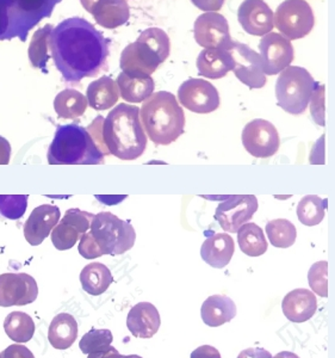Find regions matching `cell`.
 Masks as SVG:
<instances>
[{
	"label": "cell",
	"instance_id": "45",
	"mask_svg": "<svg viewBox=\"0 0 335 358\" xmlns=\"http://www.w3.org/2000/svg\"><path fill=\"white\" fill-rule=\"evenodd\" d=\"M18 5L24 11H36L45 4V0H17Z\"/></svg>",
	"mask_w": 335,
	"mask_h": 358
},
{
	"label": "cell",
	"instance_id": "20",
	"mask_svg": "<svg viewBox=\"0 0 335 358\" xmlns=\"http://www.w3.org/2000/svg\"><path fill=\"white\" fill-rule=\"evenodd\" d=\"M283 313L290 322L301 324L314 317L318 300L311 290L295 289L286 294L282 302Z\"/></svg>",
	"mask_w": 335,
	"mask_h": 358
},
{
	"label": "cell",
	"instance_id": "5",
	"mask_svg": "<svg viewBox=\"0 0 335 358\" xmlns=\"http://www.w3.org/2000/svg\"><path fill=\"white\" fill-rule=\"evenodd\" d=\"M171 50V42L163 29L144 30L134 43L123 49L119 66L124 74L133 78L151 77Z\"/></svg>",
	"mask_w": 335,
	"mask_h": 358
},
{
	"label": "cell",
	"instance_id": "36",
	"mask_svg": "<svg viewBox=\"0 0 335 358\" xmlns=\"http://www.w3.org/2000/svg\"><path fill=\"white\" fill-rule=\"evenodd\" d=\"M28 207V195H0V215L8 220H18Z\"/></svg>",
	"mask_w": 335,
	"mask_h": 358
},
{
	"label": "cell",
	"instance_id": "8",
	"mask_svg": "<svg viewBox=\"0 0 335 358\" xmlns=\"http://www.w3.org/2000/svg\"><path fill=\"white\" fill-rule=\"evenodd\" d=\"M274 25L286 40H299L313 30L315 17L306 0H285L274 15Z\"/></svg>",
	"mask_w": 335,
	"mask_h": 358
},
{
	"label": "cell",
	"instance_id": "16",
	"mask_svg": "<svg viewBox=\"0 0 335 358\" xmlns=\"http://www.w3.org/2000/svg\"><path fill=\"white\" fill-rule=\"evenodd\" d=\"M259 49L265 76L281 73L294 60V47L281 34L269 33L264 35Z\"/></svg>",
	"mask_w": 335,
	"mask_h": 358
},
{
	"label": "cell",
	"instance_id": "24",
	"mask_svg": "<svg viewBox=\"0 0 335 358\" xmlns=\"http://www.w3.org/2000/svg\"><path fill=\"white\" fill-rule=\"evenodd\" d=\"M86 98L89 106L94 110H107L119 102L117 83L107 76H103L96 82L91 83L86 91Z\"/></svg>",
	"mask_w": 335,
	"mask_h": 358
},
{
	"label": "cell",
	"instance_id": "49",
	"mask_svg": "<svg viewBox=\"0 0 335 358\" xmlns=\"http://www.w3.org/2000/svg\"><path fill=\"white\" fill-rule=\"evenodd\" d=\"M121 358H142L141 356H137V355H129V356H121Z\"/></svg>",
	"mask_w": 335,
	"mask_h": 358
},
{
	"label": "cell",
	"instance_id": "14",
	"mask_svg": "<svg viewBox=\"0 0 335 358\" xmlns=\"http://www.w3.org/2000/svg\"><path fill=\"white\" fill-rule=\"evenodd\" d=\"M94 214L72 208L66 212L52 231V243L57 250L66 251L75 246L84 233L89 232Z\"/></svg>",
	"mask_w": 335,
	"mask_h": 358
},
{
	"label": "cell",
	"instance_id": "40",
	"mask_svg": "<svg viewBox=\"0 0 335 358\" xmlns=\"http://www.w3.org/2000/svg\"><path fill=\"white\" fill-rule=\"evenodd\" d=\"M196 8L205 13H215L223 6L225 0H191Z\"/></svg>",
	"mask_w": 335,
	"mask_h": 358
},
{
	"label": "cell",
	"instance_id": "6",
	"mask_svg": "<svg viewBox=\"0 0 335 358\" xmlns=\"http://www.w3.org/2000/svg\"><path fill=\"white\" fill-rule=\"evenodd\" d=\"M316 83L307 69L299 66H288L279 73L276 83L277 104L291 115H301L306 111Z\"/></svg>",
	"mask_w": 335,
	"mask_h": 358
},
{
	"label": "cell",
	"instance_id": "38",
	"mask_svg": "<svg viewBox=\"0 0 335 358\" xmlns=\"http://www.w3.org/2000/svg\"><path fill=\"white\" fill-rule=\"evenodd\" d=\"M79 253L82 255V258L85 259H96L98 257L104 256L98 245L94 239V236L89 232L84 233L80 236L78 246Z\"/></svg>",
	"mask_w": 335,
	"mask_h": 358
},
{
	"label": "cell",
	"instance_id": "37",
	"mask_svg": "<svg viewBox=\"0 0 335 358\" xmlns=\"http://www.w3.org/2000/svg\"><path fill=\"white\" fill-rule=\"evenodd\" d=\"M308 281L313 293L319 296H328V263L321 261L315 263L308 273Z\"/></svg>",
	"mask_w": 335,
	"mask_h": 358
},
{
	"label": "cell",
	"instance_id": "34",
	"mask_svg": "<svg viewBox=\"0 0 335 358\" xmlns=\"http://www.w3.org/2000/svg\"><path fill=\"white\" fill-rule=\"evenodd\" d=\"M327 201H323L319 196H304L297 206V216L301 224L313 227L321 224L325 217Z\"/></svg>",
	"mask_w": 335,
	"mask_h": 358
},
{
	"label": "cell",
	"instance_id": "25",
	"mask_svg": "<svg viewBox=\"0 0 335 358\" xmlns=\"http://www.w3.org/2000/svg\"><path fill=\"white\" fill-rule=\"evenodd\" d=\"M91 15L99 25L114 29L127 23L131 10L127 0H99Z\"/></svg>",
	"mask_w": 335,
	"mask_h": 358
},
{
	"label": "cell",
	"instance_id": "39",
	"mask_svg": "<svg viewBox=\"0 0 335 358\" xmlns=\"http://www.w3.org/2000/svg\"><path fill=\"white\" fill-rule=\"evenodd\" d=\"M0 358H35L28 348L21 344H13L0 352Z\"/></svg>",
	"mask_w": 335,
	"mask_h": 358
},
{
	"label": "cell",
	"instance_id": "27",
	"mask_svg": "<svg viewBox=\"0 0 335 358\" xmlns=\"http://www.w3.org/2000/svg\"><path fill=\"white\" fill-rule=\"evenodd\" d=\"M121 97L128 103H142L154 94L156 84L151 77L133 78L121 73L117 77Z\"/></svg>",
	"mask_w": 335,
	"mask_h": 358
},
{
	"label": "cell",
	"instance_id": "4",
	"mask_svg": "<svg viewBox=\"0 0 335 358\" xmlns=\"http://www.w3.org/2000/svg\"><path fill=\"white\" fill-rule=\"evenodd\" d=\"M140 120L144 133L156 145L168 146L184 133V110L176 96L168 91L156 92L143 102Z\"/></svg>",
	"mask_w": 335,
	"mask_h": 358
},
{
	"label": "cell",
	"instance_id": "12",
	"mask_svg": "<svg viewBox=\"0 0 335 358\" xmlns=\"http://www.w3.org/2000/svg\"><path fill=\"white\" fill-rule=\"evenodd\" d=\"M195 40L207 49L230 50L233 40L230 37L228 22L217 13H205L195 22Z\"/></svg>",
	"mask_w": 335,
	"mask_h": 358
},
{
	"label": "cell",
	"instance_id": "17",
	"mask_svg": "<svg viewBox=\"0 0 335 358\" xmlns=\"http://www.w3.org/2000/svg\"><path fill=\"white\" fill-rule=\"evenodd\" d=\"M237 20L246 33L264 36L274 28V13L264 0H245L237 11Z\"/></svg>",
	"mask_w": 335,
	"mask_h": 358
},
{
	"label": "cell",
	"instance_id": "41",
	"mask_svg": "<svg viewBox=\"0 0 335 358\" xmlns=\"http://www.w3.org/2000/svg\"><path fill=\"white\" fill-rule=\"evenodd\" d=\"M191 358H221L220 351L215 349L214 346L202 345L193 351Z\"/></svg>",
	"mask_w": 335,
	"mask_h": 358
},
{
	"label": "cell",
	"instance_id": "26",
	"mask_svg": "<svg viewBox=\"0 0 335 358\" xmlns=\"http://www.w3.org/2000/svg\"><path fill=\"white\" fill-rule=\"evenodd\" d=\"M78 337V322L68 313L57 314L50 322L48 339L57 350H66L73 345Z\"/></svg>",
	"mask_w": 335,
	"mask_h": 358
},
{
	"label": "cell",
	"instance_id": "30",
	"mask_svg": "<svg viewBox=\"0 0 335 358\" xmlns=\"http://www.w3.org/2000/svg\"><path fill=\"white\" fill-rule=\"evenodd\" d=\"M237 243L248 257L262 256L267 251V241L262 228L253 222H246L237 231Z\"/></svg>",
	"mask_w": 335,
	"mask_h": 358
},
{
	"label": "cell",
	"instance_id": "33",
	"mask_svg": "<svg viewBox=\"0 0 335 358\" xmlns=\"http://www.w3.org/2000/svg\"><path fill=\"white\" fill-rule=\"evenodd\" d=\"M266 234L274 248H288L295 244L297 229L286 219H276L266 224Z\"/></svg>",
	"mask_w": 335,
	"mask_h": 358
},
{
	"label": "cell",
	"instance_id": "46",
	"mask_svg": "<svg viewBox=\"0 0 335 358\" xmlns=\"http://www.w3.org/2000/svg\"><path fill=\"white\" fill-rule=\"evenodd\" d=\"M8 25V11L6 8L0 5V36L6 31Z\"/></svg>",
	"mask_w": 335,
	"mask_h": 358
},
{
	"label": "cell",
	"instance_id": "44",
	"mask_svg": "<svg viewBox=\"0 0 335 358\" xmlns=\"http://www.w3.org/2000/svg\"><path fill=\"white\" fill-rule=\"evenodd\" d=\"M121 356L122 355L119 354V350L110 345L105 348L104 350L89 354V357L87 358H121Z\"/></svg>",
	"mask_w": 335,
	"mask_h": 358
},
{
	"label": "cell",
	"instance_id": "29",
	"mask_svg": "<svg viewBox=\"0 0 335 358\" xmlns=\"http://www.w3.org/2000/svg\"><path fill=\"white\" fill-rule=\"evenodd\" d=\"M89 106L86 96L77 90L66 89L57 94L54 109L57 116L65 120H75L85 114Z\"/></svg>",
	"mask_w": 335,
	"mask_h": 358
},
{
	"label": "cell",
	"instance_id": "10",
	"mask_svg": "<svg viewBox=\"0 0 335 358\" xmlns=\"http://www.w3.org/2000/svg\"><path fill=\"white\" fill-rule=\"evenodd\" d=\"M258 208V199L254 195L229 196L216 208L215 220L225 232L237 233L242 224L253 217Z\"/></svg>",
	"mask_w": 335,
	"mask_h": 358
},
{
	"label": "cell",
	"instance_id": "42",
	"mask_svg": "<svg viewBox=\"0 0 335 358\" xmlns=\"http://www.w3.org/2000/svg\"><path fill=\"white\" fill-rule=\"evenodd\" d=\"M237 358H272V355L262 348H250L241 351Z\"/></svg>",
	"mask_w": 335,
	"mask_h": 358
},
{
	"label": "cell",
	"instance_id": "2",
	"mask_svg": "<svg viewBox=\"0 0 335 358\" xmlns=\"http://www.w3.org/2000/svg\"><path fill=\"white\" fill-rule=\"evenodd\" d=\"M102 140L109 155L121 160L139 159L147 147L140 108L122 103L112 109L103 121Z\"/></svg>",
	"mask_w": 335,
	"mask_h": 358
},
{
	"label": "cell",
	"instance_id": "32",
	"mask_svg": "<svg viewBox=\"0 0 335 358\" xmlns=\"http://www.w3.org/2000/svg\"><path fill=\"white\" fill-rule=\"evenodd\" d=\"M52 31H53V27L45 25L34 34L33 38L30 41L28 49L29 60L35 69H45L47 62L50 60L48 45H50Z\"/></svg>",
	"mask_w": 335,
	"mask_h": 358
},
{
	"label": "cell",
	"instance_id": "19",
	"mask_svg": "<svg viewBox=\"0 0 335 358\" xmlns=\"http://www.w3.org/2000/svg\"><path fill=\"white\" fill-rule=\"evenodd\" d=\"M161 317L156 306L141 302L134 306L128 314L127 327L136 338H151L159 331Z\"/></svg>",
	"mask_w": 335,
	"mask_h": 358
},
{
	"label": "cell",
	"instance_id": "11",
	"mask_svg": "<svg viewBox=\"0 0 335 358\" xmlns=\"http://www.w3.org/2000/svg\"><path fill=\"white\" fill-rule=\"evenodd\" d=\"M181 106L196 114H210L220 106V94L216 87L203 79H188L178 90Z\"/></svg>",
	"mask_w": 335,
	"mask_h": 358
},
{
	"label": "cell",
	"instance_id": "35",
	"mask_svg": "<svg viewBox=\"0 0 335 358\" xmlns=\"http://www.w3.org/2000/svg\"><path fill=\"white\" fill-rule=\"evenodd\" d=\"M114 341V336L110 330H91L84 334L82 341L79 342V348L82 354H92L98 352L111 345Z\"/></svg>",
	"mask_w": 335,
	"mask_h": 358
},
{
	"label": "cell",
	"instance_id": "18",
	"mask_svg": "<svg viewBox=\"0 0 335 358\" xmlns=\"http://www.w3.org/2000/svg\"><path fill=\"white\" fill-rule=\"evenodd\" d=\"M61 219L59 208L50 204H42L35 208L24 224L25 241L31 246H38L50 236L53 228Z\"/></svg>",
	"mask_w": 335,
	"mask_h": 358
},
{
	"label": "cell",
	"instance_id": "21",
	"mask_svg": "<svg viewBox=\"0 0 335 358\" xmlns=\"http://www.w3.org/2000/svg\"><path fill=\"white\" fill-rule=\"evenodd\" d=\"M235 62L230 50L207 49L197 57V69L200 76L209 79H220L233 71Z\"/></svg>",
	"mask_w": 335,
	"mask_h": 358
},
{
	"label": "cell",
	"instance_id": "7",
	"mask_svg": "<svg viewBox=\"0 0 335 358\" xmlns=\"http://www.w3.org/2000/svg\"><path fill=\"white\" fill-rule=\"evenodd\" d=\"M90 232L103 255L119 256L135 245L134 227L110 212L98 213L94 215Z\"/></svg>",
	"mask_w": 335,
	"mask_h": 358
},
{
	"label": "cell",
	"instance_id": "3",
	"mask_svg": "<svg viewBox=\"0 0 335 358\" xmlns=\"http://www.w3.org/2000/svg\"><path fill=\"white\" fill-rule=\"evenodd\" d=\"M102 133H90L87 128L70 123L57 127L48 148L50 165H99L109 155L103 148Z\"/></svg>",
	"mask_w": 335,
	"mask_h": 358
},
{
	"label": "cell",
	"instance_id": "15",
	"mask_svg": "<svg viewBox=\"0 0 335 358\" xmlns=\"http://www.w3.org/2000/svg\"><path fill=\"white\" fill-rule=\"evenodd\" d=\"M230 52L233 54V72L235 77L250 89H262L266 84L260 55L248 45L234 41Z\"/></svg>",
	"mask_w": 335,
	"mask_h": 358
},
{
	"label": "cell",
	"instance_id": "48",
	"mask_svg": "<svg viewBox=\"0 0 335 358\" xmlns=\"http://www.w3.org/2000/svg\"><path fill=\"white\" fill-rule=\"evenodd\" d=\"M272 358H299L297 355L294 354V352H290V351H282V352H279V354L276 355L274 357Z\"/></svg>",
	"mask_w": 335,
	"mask_h": 358
},
{
	"label": "cell",
	"instance_id": "22",
	"mask_svg": "<svg viewBox=\"0 0 335 358\" xmlns=\"http://www.w3.org/2000/svg\"><path fill=\"white\" fill-rule=\"evenodd\" d=\"M235 245L233 238L225 233H217L209 236L200 248V257L213 268H222L233 258Z\"/></svg>",
	"mask_w": 335,
	"mask_h": 358
},
{
	"label": "cell",
	"instance_id": "1",
	"mask_svg": "<svg viewBox=\"0 0 335 358\" xmlns=\"http://www.w3.org/2000/svg\"><path fill=\"white\" fill-rule=\"evenodd\" d=\"M55 67L66 82H82L107 67L109 40L90 22L72 17L53 29L50 40Z\"/></svg>",
	"mask_w": 335,
	"mask_h": 358
},
{
	"label": "cell",
	"instance_id": "31",
	"mask_svg": "<svg viewBox=\"0 0 335 358\" xmlns=\"http://www.w3.org/2000/svg\"><path fill=\"white\" fill-rule=\"evenodd\" d=\"M4 330L13 342L27 343L34 337L35 322L24 312H13L5 317Z\"/></svg>",
	"mask_w": 335,
	"mask_h": 358
},
{
	"label": "cell",
	"instance_id": "28",
	"mask_svg": "<svg viewBox=\"0 0 335 358\" xmlns=\"http://www.w3.org/2000/svg\"><path fill=\"white\" fill-rule=\"evenodd\" d=\"M112 282L114 277L107 265L97 262L86 265L80 273L82 289L92 296H98L105 293Z\"/></svg>",
	"mask_w": 335,
	"mask_h": 358
},
{
	"label": "cell",
	"instance_id": "23",
	"mask_svg": "<svg viewBox=\"0 0 335 358\" xmlns=\"http://www.w3.org/2000/svg\"><path fill=\"white\" fill-rule=\"evenodd\" d=\"M200 315L205 325L218 327L233 320L237 315V306L230 297L213 295L205 300L200 308Z\"/></svg>",
	"mask_w": 335,
	"mask_h": 358
},
{
	"label": "cell",
	"instance_id": "13",
	"mask_svg": "<svg viewBox=\"0 0 335 358\" xmlns=\"http://www.w3.org/2000/svg\"><path fill=\"white\" fill-rule=\"evenodd\" d=\"M38 296V285L28 273H3L0 275V307L27 306Z\"/></svg>",
	"mask_w": 335,
	"mask_h": 358
},
{
	"label": "cell",
	"instance_id": "47",
	"mask_svg": "<svg viewBox=\"0 0 335 358\" xmlns=\"http://www.w3.org/2000/svg\"><path fill=\"white\" fill-rule=\"evenodd\" d=\"M99 0H80L82 8H85L87 13H92L94 11V5L98 3Z\"/></svg>",
	"mask_w": 335,
	"mask_h": 358
},
{
	"label": "cell",
	"instance_id": "43",
	"mask_svg": "<svg viewBox=\"0 0 335 358\" xmlns=\"http://www.w3.org/2000/svg\"><path fill=\"white\" fill-rule=\"evenodd\" d=\"M11 158V145L6 138L0 136V165H8Z\"/></svg>",
	"mask_w": 335,
	"mask_h": 358
},
{
	"label": "cell",
	"instance_id": "9",
	"mask_svg": "<svg viewBox=\"0 0 335 358\" xmlns=\"http://www.w3.org/2000/svg\"><path fill=\"white\" fill-rule=\"evenodd\" d=\"M242 145L255 158H270L278 152L281 138L272 123L257 118L246 124L242 131Z\"/></svg>",
	"mask_w": 335,
	"mask_h": 358
}]
</instances>
